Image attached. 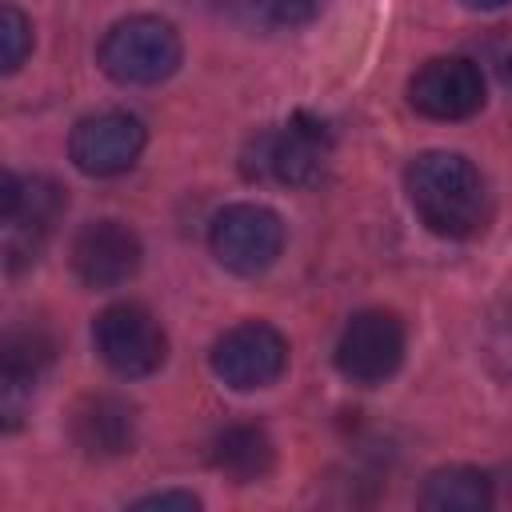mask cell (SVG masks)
Wrapping results in <instances>:
<instances>
[{"label":"cell","mask_w":512,"mask_h":512,"mask_svg":"<svg viewBox=\"0 0 512 512\" xmlns=\"http://www.w3.org/2000/svg\"><path fill=\"white\" fill-rule=\"evenodd\" d=\"M68 196L56 180L48 176H16L8 172L0 184V216L8 224V268L16 272L20 264H32L44 236L52 232L56 216L64 212Z\"/></svg>","instance_id":"6"},{"label":"cell","mask_w":512,"mask_h":512,"mask_svg":"<svg viewBox=\"0 0 512 512\" xmlns=\"http://www.w3.org/2000/svg\"><path fill=\"white\" fill-rule=\"evenodd\" d=\"M328 152H332L328 128L320 120H312V116H296L284 128L264 132V136L252 140V152H248L244 172L248 176H260V180L304 188V184H316L324 176Z\"/></svg>","instance_id":"4"},{"label":"cell","mask_w":512,"mask_h":512,"mask_svg":"<svg viewBox=\"0 0 512 512\" xmlns=\"http://www.w3.org/2000/svg\"><path fill=\"white\" fill-rule=\"evenodd\" d=\"M132 508H180V512H196L200 508V496H192V492H152V496H140Z\"/></svg>","instance_id":"17"},{"label":"cell","mask_w":512,"mask_h":512,"mask_svg":"<svg viewBox=\"0 0 512 512\" xmlns=\"http://www.w3.org/2000/svg\"><path fill=\"white\" fill-rule=\"evenodd\" d=\"M212 372L236 388V392H260L272 388L284 368H288V340L264 324V320H244L236 328H228L216 344H212Z\"/></svg>","instance_id":"8"},{"label":"cell","mask_w":512,"mask_h":512,"mask_svg":"<svg viewBox=\"0 0 512 512\" xmlns=\"http://www.w3.org/2000/svg\"><path fill=\"white\" fill-rule=\"evenodd\" d=\"M404 348H408V336L400 316L384 308H364L344 324L336 340V368L344 380L372 388V384H384L404 364Z\"/></svg>","instance_id":"7"},{"label":"cell","mask_w":512,"mask_h":512,"mask_svg":"<svg viewBox=\"0 0 512 512\" xmlns=\"http://www.w3.org/2000/svg\"><path fill=\"white\" fill-rule=\"evenodd\" d=\"M92 344L96 356L128 380L152 376L168 356V336L144 304H108L92 320Z\"/></svg>","instance_id":"5"},{"label":"cell","mask_w":512,"mask_h":512,"mask_svg":"<svg viewBox=\"0 0 512 512\" xmlns=\"http://www.w3.org/2000/svg\"><path fill=\"white\" fill-rule=\"evenodd\" d=\"M408 104L428 120H468L484 108V76L468 56H436L408 80Z\"/></svg>","instance_id":"10"},{"label":"cell","mask_w":512,"mask_h":512,"mask_svg":"<svg viewBox=\"0 0 512 512\" xmlns=\"http://www.w3.org/2000/svg\"><path fill=\"white\" fill-rule=\"evenodd\" d=\"M420 508L428 512H488L492 508V480L472 464L432 468L420 484Z\"/></svg>","instance_id":"14"},{"label":"cell","mask_w":512,"mask_h":512,"mask_svg":"<svg viewBox=\"0 0 512 512\" xmlns=\"http://www.w3.org/2000/svg\"><path fill=\"white\" fill-rule=\"evenodd\" d=\"M68 432H72V444L92 460L124 456L136 444V408L112 392L84 396L68 416Z\"/></svg>","instance_id":"12"},{"label":"cell","mask_w":512,"mask_h":512,"mask_svg":"<svg viewBox=\"0 0 512 512\" xmlns=\"http://www.w3.org/2000/svg\"><path fill=\"white\" fill-rule=\"evenodd\" d=\"M0 44H4V64L0 68L12 76L24 64V56L32 52V20L16 4H4V12H0Z\"/></svg>","instance_id":"15"},{"label":"cell","mask_w":512,"mask_h":512,"mask_svg":"<svg viewBox=\"0 0 512 512\" xmlns=\"http://www.w3.org/2000/svg\"><path fill=\"white\" fill-rule=\"evenodd\" d=\"M208 248L228 272L260 276L284 252V220L264 204H228L212 216Z\"/></svg>","instance_id":"3"},{"label":"cell","mask_w":512,"mask_h":512,"mask_svg":"<svg viewBox=\"0 0 512 512\" xmlns=\"http://www.w3.org/2000/svg\"><path fill=\"white\" fill-rule=\"evenodd\" d=\"M140 268V236L120 220H92L72 240V272L88 288H120Z\"/></svg>","instance_id":"11"},{"label":"cell","mask_w":512,"mask_h":512,"mask_svg":"<svg viewBox=\"0 0 512 512\" xmlns=\"http://www.w3.org/2000/svg\"><path fill=\"white\" fill-rule=\"evenodd\" d=\"M180 32L160 16H128L100 40V68L116 84H160L180 68Z\"/></svg>","instance_id":"2"},{"label":"cell","mask_w":512,"mask_h":512,"mask_svg":"<svg viewBox=\"0 0 512 512\" xmlns=\"http://www.w3.org/2000/svg\"><path fill=\"white\" fill-rule=\"evenodd\" d=\"M504 76H508V84H512V60H508V72H504Z\"/></svg>","instance_id":"19"},{"label":"cell","mask_w":512,"mask_h":512,"mask_svg":"<svg viewBox=\"0 0 512 512\" xmlns=\"http://www.w3.org/2000/svg\"><path fill=\"white\" fill-rule=\"evenodd\" d=\"M468 8H480V12H488V8H504L508 0H464Z\"/></svg>","instance_id":"18"},{"label":"cell","mask_w":512,"mask_h":512,"mask_svg":"<svg viewBox=\"0 0 512 512\" xmlns=\"http://www.w3.org/2000/svg\"><path fill=\"white\" fill-rule=\"evenodd\" d=\"M212 468L232 484H256L276 468V444L260 424H228L212 440Z\"/></svg>","instance_id":"13"},{"label":"cell","mask_w":512,"mask_h":512,"mask_svg":"<svg viewBox=\"0 0 512 512\" xmlns=\"http://www.w3.org/2000/svg\"><path fill=\"white\" fill-rule=\"evenodd\" d=\"M144 144L148 132L132 112H92L76 120L68 156L84 176H120L140 160Z\"/></svg>","instance_id":"9"},{"label":"cell","mask_w":512,"mask_h":512,"mask_svg":"<svg viewBox=\"0 0 512 512\" xmlns=\"http://www.w3.org/2000/svg\"><path fill=\"white\" fill-rule=\"evenodd\" d=\"M404 192L412 212L448 240H468L488 220V192L476 164L460 152L432 148L420 152L404 172Z\"/></svg>","instance_id":"1"},{"label":"cell","mask_w":512,"mask_h":512,"mask_svg":"<svg viewBox=\"0 0 512 512\" xmlns=\"http://www.w3.org/2000/svg\"><path fill=\"white\" fill-rule=\"evenodd\" d=\"M328 0H252V8L276 24V28H300V24H312L320 12H324Z\"/></svg>","instance_id":"16"}]
</instances>
